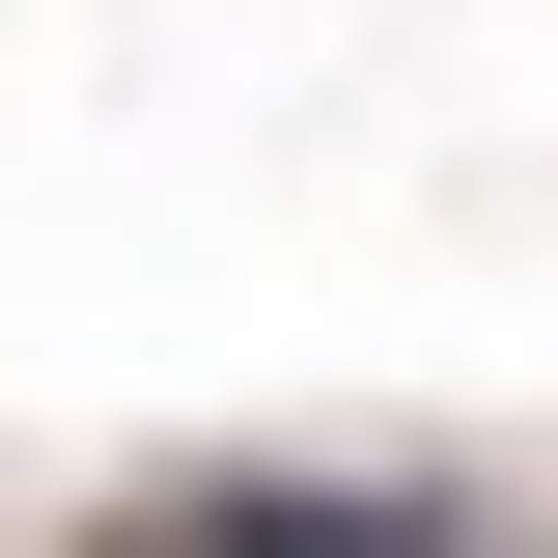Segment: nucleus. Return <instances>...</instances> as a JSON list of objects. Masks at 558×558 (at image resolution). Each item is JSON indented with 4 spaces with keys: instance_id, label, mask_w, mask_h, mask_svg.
Segmentation results:
<instances>
[{
    "instance_id": "1",
    "label": "nucleus",
    "mask_w": 558,
    "mask_h": 558,
    "mask_svg": "<svg viewBox=\"0 0 558 558\" xmlns=\"http://www.w3.org/2000/svg\"><path fill=\"white\" fill-rule=\"evenodd\" d=\"M84 558H447V502L418 475H196L140 531H84Z\"/></svg>"
}]
</instances>
